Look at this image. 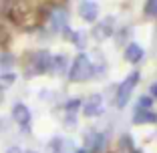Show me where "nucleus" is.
Segmentation results:
<instances>
[{
  "label": "nucleus",
  "instance_id": "f257e3e1",
  "mask_svg": "<svg viewBox=\"0 0 157 153\" xmlns=\"http://www.w3.org/2000/svg\"><path fill=\"white\" fill-rule=\"evenodd\" d=\"M93 73H95V69H93L91 59L81 52V55H77L73 59V65L69 69V81H73V83H85V81H89L93 77Z\"/></svg>",
  "mask_w": 157,
  "mask_h": 153
},
{
  "label": "nucleus",
  "instance_id": "f03ea898",
  "mask_svg": "<svg viewBox=\"0 0 157 153\" xmlns=\"http://www.w3.org/2000/svg\"><path fill=\"white\" fill-rule=\"evenodd\" d=\"M139 77H141L139 71H133V73H129V77L119 85V89H117V99H115L117 107H125L129 103L131 93H133V89L137 87V83H139Z\"/></svg>",
  "mask_w": 157,
  "mask_h": 153
},
{
  "label": "nucleus",
  "instance_id": "7ed1b4c3",
  "mask_svg": "<svg viewBox=\"0 0 157 153\" xmlns=\"http://www.w3.org/2000/svg\"><path fill=\"white\" fill-rule=\"evenodd\" d=\"M105 111V103H103L101 95H91L87 101L83 103V115L85 117H99Z\"/></svg>",
  "mask_w": 157,
  "mask_h": 153
},
{
  "label": "nucleus",
  "instance_id": "20e7f679",
  "mask_svg": "<svg viewBox=\"0 0 157 153\" xmlns=\"http://www.w3.org/2000/svg\"><path fill=\"white\" fill-rule=\"evenodd\" d=\"M51 59L52 56L48 55L46 51H38L33 55V65H30V73L33 75H40L51 71Z\"/></svg>",
  "mask_w": 157,
  "mask_h": 153
},
{
  "label": "nucleus",
  "instance_id": "39448f33",
  "mask_svg": "<svg viewBox=\"0 0 157 153\" xmlns=\"http://www.w3.org/2000/svg\"><path fill=\"white\" fill-rule=\"evenodd\" d=\"M78 14H81V18L85 22H95L99 18V6L97 2H93V0H83L81 4H78Z\"/></svg>",
  "mask_w": 157,
  "mask_h": 153
},
{
  "label": "nucleus",
  "instance_id": "423d86ee",
  "mask_svg": "<svg viewBox=\"0 0 157 153\" xmlns=\"http://www.w3.org/2000/svg\"><path fill=\"white\" fill-rule=\"evenodd\" d=\"M105 135L103 133H97V131H91V133L85 135V151L89 153H95V151H101L103 145H105Z\"/></svg>",
  "mask_w": 157,
  "mask_h": 153
},
{
  "label": "nucleus",
  "instance_id": "0eeeda50",
  "mask_svg": "<svg viewBox=\"0 0 157 153\" xmlns=\"http://www.w3.org/2000/svg\"><path fill=\"white\" fill-rule=\"evenodd\" d=\"M12 119L16 121L20 127H28V123H30V119H33L30 109H28L24 103H16V105L12 107Z\"/></svg>",
  "mask_w": 157,
  "mask_h": 153
},
{
  "label": "nucleus",
  "instance_id": "6e6552de",
  "mask_svg": "<svg viewBox=\"0 0 157 153\" xmlns=\"http://www.w3.org/2000/svg\"><path fill=\"white\" fill-rule=\"evenodd\" d=\"M157 121V115L153 111H149V109H141V107H137L133 113V123L135 125H147V123H155Z\"/></svg>",
  "mask_w": 157,
  "mask_h": 153
},
{
  "label": "nucleus",
  "instance_id": "1a4fd4ad",
  "mask_svg": "<svg viewBox=\"0 0 157 153\" xmlns=\"http://www.w3.org/2000/svg\"><path fill=\"white\" fill-rule=\"evenodd\" d=\"M113 34V18H107L103 22H99L97 26L93 28V36L97 38V40H103V38L111 36Z\"/></svg>",
  "mask_w": 157,
  "mask_h": 153
},
{
  "label": "nucleus",
  "instance_id": "9d476101",
  "mask_svg": "<svg viewBox=\"0 0 157 153\" xmlns=\"http://www.w3.org/2000/svg\"><path fill=\"white\" fill-rule=\"evenodd\" d=\"M143 59V48L139 47L137 42H129L127 48H125V60L127 63H139Z\"/></svg>",
  "mask_w": 157,
  "mask_h": 153
},
{
  "label": "nucleus",
  "instance_id": "9b49d317",
  "mask_svg": "<svg viewBox=\"0 0 157 153\" xmlns=\"http://www.w3.org/2000/svg\"><path fill=\"white\" fill-rule=\"evenodd\" d=\"M51 20H52V26H55V30H63V28L67 26V12L63 8H56L55 12L51 14Z\"/></svg>",
  "mask_w": 157,
  "mask_h": 153
},
{
  "label": "nucleus",
  "instance_id": "f8f14e48",
  "mask_svg": "<svg viewBox=\"0 0 157 153\" xmlns=\"http://www.w3.org/2000/svg\"><path fill=\"white\" fill-rule=\"evenodd\" d=\"M65 69H67V59H65V56L59 55V56H52V59H51V71H52V73L63 75Z\"/></svg>",
  "mask_w": 157,
  "mask_h": 153
},
{
  "label": "nucleus",
  "instance_id": "ddd939ff",
  "mask_svg": "<svg viewBox=\"0 0 157 153\" xmlns=\"http://www.w3.org/2000/svg\"><path fill=\"white\" fill-rule=\"evenodd\" d=\"M67 36L73 40V44H77L78 48L85 47V34L83 33H67Z\"/></svg>",
  "mask_w": 157,
  "mask_h": 153
},
{
  "label": "nucleus",
  "instance_id": "4468645a",
  "mask_svg": "<svg viewBox=\"0 0 157 153\" xmlns=\"http://www.w3.org/2000/svg\"><path fill=\"white\" fill-rule=\"evenodd\" d=\"M145 14H147L149 18L157 16V0H147L145 2Z\"/></svg>",
  "mask_w": 157,
  "mask_h": 153
},
{
  "label": "nucleus",
  "instance_id": "2eb2a0df",
  "mask_svg": "<svg viewBox=\"0 0 157 153\" xmlns=\"http://www.w3.org/2000/svg\"><path fill=\"white\" fill-rule=\"evenodd\" d=\"M81 105H83V103L78 101V99H71V101L65 105V109H67V113H69V115H75V113L78 111V107H81Z\"/></svg>",
  "mask_w": 157,
  "mask_h": 153
},
{
  "label": "nucleus",
  "instance_id": "dca6fc26",
  "mask_svg": "<svg viewBox=\"0 0 157 153\" xmlns=\"http://www.w3.org/2000/svg\"><path fill=\"white\" fill-rule=\"evenodd\" d=\"M14 81H16V77H14L12 73H6L0 77V85H4V87H8V85H12Z\"/></svg>",
  "mask_w": 157,
  "mask_h": 153
},
{
  "label": "nucleus",
  "instance_id": "f3484780",
  "mask_svg": "<svg viewBox=\"0 0 157 153\" xmlns=\"http://www.w3.org/2000/svg\"><path fill=\"white\" fill-rule=\"evenodd\" d=\"M151 105H153L151 97H141V99H139V107H141V109H149Z\"/></svg>",
  "mask_w": 157,
  "mask_h": 153
},
{
  "label": "nucleus",
  "instance_id": "a211bd4d",
  "mask_svg": "<svg viewBox=\"0 0 157 153\" xmlns=\"http://www.w3.org/2000/svg\"><path fill=\"white\" fill-rule=\"evenodd\" d=\"M6 153H24V151H22L20 147H10V149H8Z\"/></svg>",
  "mask_w": 157,
  "mask_h": 153
},
{
  "label": "nucleus",
  "instance_id": "6ab92c4d",
  "mask_svg": "<svg viewBox=\"0 0 157 153\" xmlns=\"http://www.w3.org/2000/svg\"><path fill=\"white\" fill-rule=\"evenodd\" d=\"M151 95L157 99V83H155V85H151Z\"/></svg>",
  "mask_w": 157,
  "mask_h": 153
},
{
  "label": "nucleus",
  "instance_id": "aec40b11",
  "mask_svg": "<svg viewBox=\"0 0 157 153\" xmlns=\"http://www.w3.org/2000/svg\"><path fill=\"white\" fill-rule=\"evenodd\" d=\"M73 153H89V151H85V149H77V151H73Z\"/></svg>",
  "mask_w": 157,
  "mask_h": 153
},
{
  "label": "nucleus",
  "instance_id": "412c9836",
  "mask_svg": "<svg viewBox=\"0 0 157 153\" xmlns=\"http://www.w3.org/2000/svg\"><path fill=\"white\" fill-rule=\"evenodd\" d=\"M133 153H141V151H133Z\"/></svg>",
  "mask_w": 157,
  "mask_h": 153
}]
</instances>
